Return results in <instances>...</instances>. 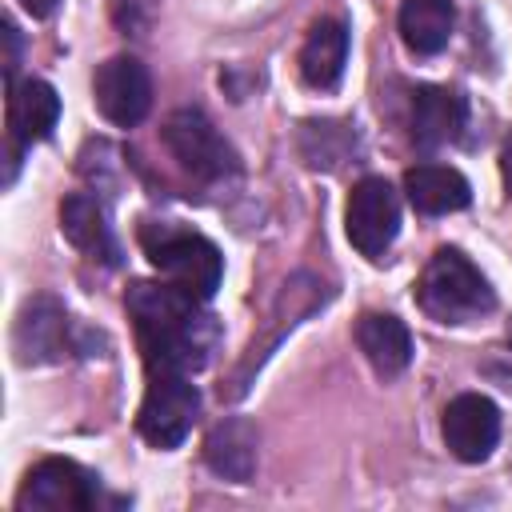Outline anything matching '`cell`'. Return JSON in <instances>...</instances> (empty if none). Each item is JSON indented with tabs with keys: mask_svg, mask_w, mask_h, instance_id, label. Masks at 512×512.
<instances>
[{
	"mask_svg": "<svg viewBox=\"0 0 512 512\" xmlns=\"http://www.w3.org/2000/svg\"><path fill=\"white\" fill-rule=\"evenodd\" d=\"M100 500V484L88 468H80L76 460H60L48 456L40 460L20 492H16V512H88Z\"/></svg>",
	"mask_w": 512,
	"mask_h": 512,
	"instance_id": "6",
	"label": "cell"
},
{
	"mask_svg": "<svg viewBox=\"0 0 512 512\" xmlns=\"http://www.w3.org/2000/svg\"><path fill=\"white\" fill-rule=\"evenodd\" d=\"M140 244H144L148 260H152V268L176 292H184V296L204 304L220 288L224 256L208 236L184 232V228H172V224H148V228H140Z\"/></svg>",
	"mask_w": 512,
	"mask_h": 512,
	"instance_id": "3",
	"label": "cell"
},
{
	"mask_svg": "<svg viewBox=\"0 0 512 512\" xmlns=\"http://www.w3.org/2000/svg\"><path fill=\"white\" fill-rule=\"evenodd\" d=\"M508 344H512V320H508Z\"/></svg>",
	"mask_w": 512,
	"mask_h": 512,
	"instance_id": "23",
	"label": "cell"
},
{
	"mask_svg": "<svg viewBox=\"0 0 512 512\" xmlns=\"http://www.w3.org/2000/svg\"><path fill=\"white\" fill-rule=\"evenodd\" d=\"M164 144L180 160V168L192 172L196 180L212 184V180H228L240 172L236 148L216 132V124L200 108H176L164 120Z\"/></svg>",
	"mask_w": 512,
	"mask_h": 512,
	"instance_id": "5",
	"label": "cell"
},
{
	"mask_svg": "<svg viewBox=\"0 0 512 512\" xmlns=\"http://www.w3.org/2000/svg\"><path fill=\"white\" fill-rule=\"evenodd\" d=\"M396 24L408 52L436 56L452 36V0H404Z\"/></svg>",
	"mask_w": 512,
	"mask_h": 512,
	"instance_id": "18",
	"label": "cell"
},
{
	"mask_svg": "<svg viewBox=\"0 0 512 512\" xmlns=\"http://www.w3.org/2000/svg\"><path fill=\"white\" fill-rule=\"evenodd\" d=\"M200 416V392L188 372L176 368H148V388L140 400L136 428L152 448H176Z\"/></svg>",
	"mask_w": 512,
	"mask_h": 512,
	"instance_id": "4",
	"label": "cell"
},
{
	"mask_svg": "<svg viewBox=\"0 0 512 512\" xmlns=\"http://www.w3.org/2000/svg\"><path fill=\"white\" fill-rule=\"evenodd\" d=\"M60 96L48 80H20L8 88V160L16 164L20 152L36 140H44L56 128Z\"/></svg>",
	"mask_w": 512,
	"mask_h": 512,
	"instance_id": "11",
	"label": "cell"
},
{
	"mask_svg": "<svg viewBox=\"0 0 512 512\" xmlns=\"http://www.w3.org/2000/svg\"><path fill=\"white\" fill-rule=\"evenodd\" d=\"M24 8H28L32 16H48V12L56 8V0H24Z\"/></svg>",
	"mask_w": 512,
	"mask_h": 512,
	"instance_id": "22",
	"label": "cell"
},
{
	"mask_svg": "<svg viewBox=\"0 0 512 512\" xmlns=\"http://www.w3.org/2000/svg\"><path fill=\"white\" fill-rule=\"evenodd\" d=\"M356 344L364 352V360L372 364L376 376L392 380L412 364V336L404 328V320L388 316V312H364L356 320Z\"/></svg>",
	"mask_w": 512,
	"mask_h": 512,
	"instance_id": "13",
	"label": "cell"
},
{
	"mask_svg": "<svg viewBox=\"0 0 512 512\" xmlns=\"http://www.w3.org/2000/svg\"><path fill=\"white\" fill-rule=\"evenodd\" d=\"M356 148V136L348 132V124L336 120H308L300 132V152L312 168H340V160Z\"/></svg>",
	"mask_w": 512,
	"mask_h": 512,
	"instance_id": "19",
	"label": "cell"
},
{
	"mask_svg": "<svg viewBox=\"0 0 512 512\" xmlns=\"http://www.w3.org/2000/svg\"><path fill=\"white\" fill-rule=\"evenodd\" d=\"M500 176H504V188H508V196H512V132H508L504 152H500Z\"/></svg>",
	"mask_w": 512,
	"mask_h": 512,
	"instance_id": "21",
	"label": "cell"
},
{
	"mask_svg": "<svg viewBox=\"0 0 512 512\" xmlns=\"http://www.w3.org/2000/svg\"><path fill=\"white\" fill-rule=\"evenodd\" d=\"M344 232H348L352 248L368 260H380L392 248V240L400 232V200L384 176H364L348 192Z\"/></svg>",
	"mask_w": 512,
	"mask_h": 512,
	"instance_id": "7",
	"label": "cell"
},
{
	"mask_svg": "<svg viewBox=\"0 0 512 512\" xmlns=\"http://www.w3.org/2000/svg\"><path fill=\"white\" fill-rule=\"evenodd\" d=\"M60 232L80 252H88L92 260L100 256V260L116 264V240L108 232V220H104V208L96 204V196H88V192L64 196V204H60Z\"/></svg>",
	"mask_w": 512,
	"mask_h": 512,
	"instance_id": "17",
	"label": "cell"
},
{
	"mask_svg": "<svg viewBox=\"0 0 512 512\" xmlns=\"http://www.w3.org/2000/svg\"><path fill=\"white\" fill-rule=\"evenodd\" d=\"M204 460L216 476L224 480H236V484H248L252 472H256V460H260V436L248 420L240 416H228L220 420L208 440H204Z\"/></svg>",
	"mask_w": 512,
	"mask_h": 512,
	"instance_id": "14",
	"label": "cell"
},
{
	"mask_svg": "<svg viewBox=\"0 0 512 512\" xmlns=\"http://www.w3.org/2000/svg\"><path fill=\"white\" fill-rule=\"evenodd\" d=\"M112 8H116L120 28H124V32H132V36H140V32L148 28V20H152L156 0H112Z\"/></svg>",
	"mask_w": 512,
	"mask_h": 512,
	"instance_id": "20",
	"label": "cell"
},
{
	"mask_svg": "<svg viewBox=\"0 0 512 512\" xmlns=\"http://www.w3.org/2000/svg\"><path fill=\"white\" fill-rule=\"evenodd\" d=\"M12 348L20 364H56L72 352V320L52 296H36L20 308L12 328Z\"/></svg>",
	"mask_w": 512,
	"mask_h": 512,
	"instance_id": "9",
	"label": "cell"
},
{
	"mask_svg": "<svg viewBox=\"0 0 512 512\" xmlns=\"http://www.w3.org/2000/svg\"><path fill=\"white\" fill-rule=\"evenodd\" d=\"M128 312L136 320V336L144 348L148 368H176L192 372L208 364V352L216 348V320L200 308V300L176 292L172 284H132L128 288Z\"/></svg>",
	"mask_w": 512,
	"mask_h": 512,
	"instance_id": "1",
	"label": "cell"
},
{
	"mask_svg": "<svg viewBox=\"0 0 512 512\" xmlns=\"http://www.w3.org/2000/svg\"><path fill=\"white\" fill-rule=\"evenodd\" d=\"M420 308L440 324H468L496 308V292L484 272L456 248H436L416 284Z\"/></svg>",
	"mask_w": 512,
	"mask_h": 512,
	"instance_id": "2",
	"label": "cell"
},
{
	"mask_svg": "<svg viewBox=\"0 0 512 512\" xmlns=\"http://www.w3.org/2000/svg\"><path fill=\"white\" fill-rule=\"evenodd\" d=\"M92 96L104 120L136 128L152 108V76L136 56H108L92 76Z\"/></svg>",
	"mask_w": 512,
	"mask_h": 512,
	"instance_id": "8",
	"label": "cell"
},
{
	"mask_svg": "<svg viewBox=\"0 0 512 512\" xmlns=\"http://www.w3.org/2000/svg\"><path fill=\"white\" fill-rule=\"evenodd\" d=\"M404 192H408L412 208L424 212V216L460 212L472 200L468 180L448 164H416V168H408L404 172Z\"/></svg>",
	"mask_w": 512,
	"mask_h": 512,
	"instance_id": "16",
	"label": "cell"
},
{
	"mask_svg": "<svg viewBox=\"0 0 512 512\" xmlns=\"http://www.w3.org/2000/svg\"><path fill=\"white\" fill-rule=\"evenodd\" d=\"M444 444L456 460L464 464H480L492 456L496 440H500V412L488 396L480 392H464L444 408Z\"/></svg>",
	"mask_w": 512,
	"mask_h": 512,
	"instance_id": "10",
	"label": "cell"
},
{
	"mask_svg": "<svg viewBox=\"0 0 512 512\" xmlns=\"http://www.w3.org/2000/svg\"><path fill=\"white\" fill-rule=\"evenodd\" d=\"M348 60V28L340 20H316L300 44V76L308 88L328 92L340 84Z\"/></svg>",
	"mask_w": 512,
	"mask_h": 512,
	"instance_id": "15",
	"label": "cell"
},
{
	"mask_svg": "<svg viewBox=\"0 0 512 512\" xmlns=\"http://www.w3.org/2000/svg\"><path fill=\"white\" fill-rule=\"evenodd\" d=\"M464 116H468V104L456 88L424 84L412 96V140L428 152L440 144H452L464 128Z\"/></svg>",
	"mask_w": 512,
	"mask_h": 512,
	"instance_id": "12",
	"label": "cell"
}]
</instances>
